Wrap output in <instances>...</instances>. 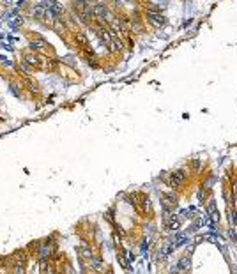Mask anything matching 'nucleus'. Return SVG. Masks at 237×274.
Listing matches in <instances>:
<instances>
[{"instance_id": "1", "label": "nucleus", "mask_w": 237, "mask_h": 274, "mask_svg": "<svg viewBox=\"0 0 237 274\" xmlns=\"http://www.w3.org/2000/svg\"><path fill=\"white\" fill-rule=\"evenodd\" d=\"M184 179H186V173H184L182 170H177V172H173V173H172L170 184H172V186H180V184L184 182Z\"/></svg>"}, {"instance_id": "2", "label": "nucleus", "mask_w": 237, "mask_h": 274, "mask_svg": "<svg viewBox=\"0 0 237 274\" xmlns=\"http://www.w3.org/2000/svg\"><path fill=\"white\" fill-rule=\"evenodd\" d=\"M149 21L152 23V25H156V27H161L163 23H165V18L161 16V14H158V12H149Z\"/></svg>"}, {"instance_id": "3", "label": "nucleus", "mask_w": 237, "mask_h": 274, "mask_svg": "<svg viewBox=\"0 0 237 274\" xmlns=\"http://www.w3.org/2000/svg\"><path fill=\"white\" fill-rule=\"evenodd\" d=\"M44 14H46V7L44 5H36L34 7V16L36 18H43Z\"/></svg>"}, {"instance_id": "4", "label": "nucleus", "mask_w": 237, "mask_h": 274, "mask_svg": "<svg viewBox=\"0 0 237 274\" xmlns=\"http://www.w3.org/2000/svg\"><path fill=\"white\" fill-rule=\"evenodd\" d=\"M21 23H23V20H21L20 16H18V18H16V20H9V25H11V27H12V29H16V27H20Z\"/></svg>"}, {"instance_id": "5", "label": "nucleus", "mask_w": 237, "mask_h": 274, "mask_svg": "<svg viewBox=\"0 0 237 274\" xmlns=\"http://www.w3.org/2000/svg\"><path fill=\"white\" fill-rule=\"evenodd\" d=\"M188 265H189V258H188V256H184V258L179 262V269H186Z\"/></svg>"}, {"instance_id": "6", "label": "nucleus", "mask_w": 237, "mask_h": 274, "mask_svg": "<svg viewBox=\"0 0 237 274\" xmlns=\"http://www.w3.org/2000/svg\"><path fill=\"white\" fill-rule=\"evenodd\" d=\"M122 48V43H120V41H113V43H111V50H120Z\"/></svg>"}, {"instance_id": "7", "label": "nucleus", "mask_w": 237, "mask_h": 274, "mask_svg": "<svg viewBox=\"0 0 237 274\" xmlns=\"http://www.w3.org/2000/svg\"><path fill=\"white\" fill-rule=\"evenodd\" d=\"M76 39H78L81 44H87V37H85L83 34H76Z\"/></svg>"}, {"instance_id": "8", "label": "nucleus", "mask_w": 237, "mask_h": 274, "mask_svg": "<svg viewBox=\"0 0 237 274\" xmlns=\"http://www.w3.org/2000/svg\"><path fill=\"white\" fill-rule=\"evenodd\" d=\"M25 59H27V62H29V64H36V62H37V60H36V57H25Z\"/></svg>"}]
</instances>
